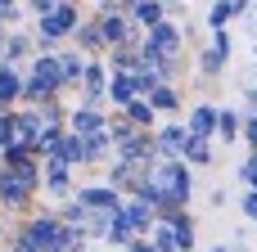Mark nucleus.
<instances>
[{
  "label": "nucleus",
  "mask_w": 257,
  "mask_h": 252,
  "mask_svg": "<svg viewBox=\"0 0 257 252\" xmlns=\"http://www.w3.org/2000/svg\"><path fill=\"white\" fill-rule=\"evenodd\" d=\"M136 198H145V203L154 207V216H176V212H185L190 198H194V171H190L185 162L158 158V162H149V176H145V185L136 189Z\"/></svg>",
  "instance_id": "f257e3e1"
},
{
  "label": "nucleus",
  "mask_w": 257,
  "mask_h": 252,
  "mask_svg": "<svg viewBox=\"0 0 257 252\" xmlns=\"http://www.w3.org/2000/svg\"><path fill=\"white\" fill-rule=\"evenodd\" d=\"M77 23H81L77 5H72V0H63V5H54V9L36 23V41H41V45H54L59 36H72V32H77Z\"/></svg>",
  "instance_id": "f03ea898"
},
{
  "label": "nucleus",
  "mask_w": 257,
  "mask_h": 252,
  "mask_svg": "<svg viewBox=\"0 0 257 252\" xmlns=\"http://www.w3.org/2000/svg\"><path fill=\"white\" fill-rule=\"evenodd\" d=\"M145 50H154L158 59H181V50H185V27L181 23H172V18H163V23H154L149 32H145V41H140Z\"/></svg>",
  "instance_id": "7ed1b4c3"
},
{
  "label": "nucleus",
  "mask_w": 257,
  "mask_h": 252,
  "mask_svg": "<svg viewBox=\"0 0 257 252\" xmlns=\"http://www.w3.org/2000/svg\"><path fill=\"white\" fill-rule=\"evenodd\" d=\"M72 203H77L86 216H113V212L122 207V194L108 189V185H81V189L72 194Z\"/></svg>",
  "instance_id": "20e7f679"
},
{
  "label": "nucleus",
  "mask_w": 257,
  "mask_h": 252,
  "mask_svg": "<svg viewBox=\"0 0 257 252\" xmlns=\"http://www.w3.org/2000/svg\"><path fill=\"white\" fill-rule=\"evenodd\" d=\"M23 234H27V243L41 252H54L63 248V221L54 216V212H41V216H32L27 225H23Z\"/></svg>",
  "instance_id": "39448f33"
},
{
  "label": "nucleus",
  "mask_w": 257,
  "mask_h": 252,
  "mask_svg": "<svg viewBox=\"0 0 257 252\" xmlns=\"http://www.w3.org/2000/svg\"><path fill=\"white\" fill-rule=\"evenodd\" d=\"M185 140H190V131H185L181 122L154 126V149H158V158H167V162H181V153H185Z\"/></svg>",
  "instance_id": "423d86ee"
},
{
  "label": "nucleus",
  "mask_w": 257,
  "mask_h": 252,
  "mask_svg": "<svg viewBox=\"0 0 257 252\" xmlns=\"http://www.w3.org/2000/svg\"><path fill=\"white\" fill-rule=\"evenodd\" d=\"M104 126H108V117H104V108H72V117H68V135H77V140H90V135H104Z\"/></svg>",
  "instance_id": "0eeeda50"
},
{
  "label": "nucleus",
  "mask_w": 257,
  "mask_h": 252,
  "mask_svg": "<svg viewBox=\"0 0 257 252\" xmlns=\"http://www.w3.org/2000/svg\"><path fill=\"white\" fill-rule=\"evenodd\" d=\"M185 131L194 140H217V104H194L185 117Z\"/></svg>",
  "instance_id": "6e6552de"
},
{
  "label": "nucleus",
  "mask_w": 257,
  "mask_h": 252,
  "mask_svg": "<svg viewBox=\"0 0 257 252\" xmlns=\"http://www.w3.org/2000/svg\"><path fill=\"white\" fill-rule=\"evenodd\" d=\"M32 194H36V189H27L18 176H9V171L0 167V207H5V212H18V207H27V203H32Z\"/></svg>",
  "instance_id": "1a4fd4ad"
},
{
  "label": "nucleus",
  "mask_w": 257,
  "mask_h": 252,
  "mask_svg": "<svg viewBox=\"0 0 257 252\" xmlns=\"http://www.w3.org/2000/svg\"><path fill=\"white\" fill-rule=\"evenodd\" d=\"M176 234V252H199V221L190 212H176V216H163Z\"/></svg>",
  "instance_id": "9d476101"
},
{
  "label": "nucleus",
  "mask_w": 257,
  "mask_h": 252,
  "mask_svg": "<svg viewBox=\"0 0 257 252\" xmlns=\"http://www.w3.org/2000/svg\"><path fill=\"white\" fill-rule=\"evenodd\" d=\"M104 99H108L113 108H126L131 99H140V95H136V77H131V72H113V77H108Z\"/></svg>",
  "instance_id": "9b49d317"
},
{
  "label": "nucleus",
  "mask_w": 257,
  "mask_h": 252,
  "mask_svg": "<svg viewBox=\"0 0 257 252\" xmlns=\"http://www.w3.org/2000/svg\"><path fill=\"white\" fill-rule=\"evenodd\" d=\"M122 216L131 221V230H136V234H149V225L158 221V216H154V207H149L145 198H136V194H131V198H122Z\"/></svg>",
  "instance_id": "f8f14e48"
},
{
  "label": "nucleus",
  "mask_w": 257,
  "mask_h": 252,
  "mask_svg": "<svg viewBox=\"0 0 257 252\" xmlns=\"http://www.w3.org/2000/svg\"><path fill=\"white\" fill-rule=\"evenodd\" d=\"M181 162H185L190 171H194V167H212V162H217V144H212V140H194V135H190V140H185Z\"/></svg>",
  "instance_id": "ddd939ff"
},
{
  "label": "nucleus",
  "mask_w": 257,
  "mask_h": 252,
  "mask_svg": "<svg viewBox=\"0 0 257 252\" xmlns=\"http://www.w3.org/2000/svg\"><path fill=\"white\" fill-rule=\"evenodd\" d=\"M239 122H244L239 108H217V140H221V149L239 140Z\"/></svg>",
  "instance_id": "4468645a"
},
{
  "label": "nucleus",
  "mask_w": 257,
  "mask_h": 252,
  "mask_svg": "<svg viewBox=\"0 0 257 252\" xmlns=\"http://www.w3.org/2000/svg\"><path fill=\"white\" fill-rule=\"evenodd\" d=\"M145 104H149L154 113H176V108H181V90H176V86H154V90L145 95Z\"/></svg>",
  "instance_id": "2eb2a0df"
},
{
  "label": "nucleus",
  "mask_w": 257,
  "mask_h": 252,
  "mask_svg": "<svg viewBox=\"0 0 257 252\" xmlns=\"http://www.w3.org/2000/svg\"><path fill=\"white\" fill-rule=\"evenodd\" d=\"M131 239H140V234L131 230V221H126V216H122V207H117V216H113V221H108V230H104V243H108V248H126Z\"/></svg>",
  "instance_id": "dca6fc26"
},
{
  "label": "nucleus",
  "mask_w": 257,
  "mask_h": 252,
  "mask_svg": "<svg viewBox=\"0 0 257 252\" xmlns=\"http://www.w3.org/2000/svg\"><path fill=\"white\" fill-rule=\"evenodd\" d=\"M14 99H23V77H18V68L0 63V108H9Z\"/></svg>",
  "instance_id": "f3484780"
},
{
  "label": "nucleus",
  "mask_w": 257,
  "mask_h": 252,
  "mask_svg": "<svg viewBox=\"0 0 257 252\" xmlns=\"http://www.w3.org/2000/svg\"><path fill=\"white\" fill-rule=\"evenodd\" d=\"M122 117H126V122H131L136 131H154V122H158V113H154V108H149L145 99H131V104L122 108Z\"/></svg>",
  "instance_id": "a211bd4d"
},
{
  "label": "nucleus",
  "mask_w": 257,
  "mask_h": 252,
  "mask_svg": "<svg viewBox=\"0 0 257 252\" xmlns=\"http://www.w3.org/2000/svg\"><path fill=\"white\" fill-rule=\"evenodd\" d=\"M108 68H113V72H136V68H140V45H113Z\"/></svg>",
  "instance_id": "6ab92c4d"
},
{
  "label": "nucleus",
  "mask_w": 257,
  "mask_h": 252,
  "mask_svg": "<svg viewBox=\"0 0 257 252\" xmlns=\"http://www.w3.org/2000/svg\"><path fill=\"white\" fill-rule=\"evenodd\" d=\"M145 239H149V248H154V252H176V234H172V225H167L163 216L149 225V234H145Z\"/></svg>",
  "instance_id": "aec40b11"
},
{
  "label": "nucleus",
  "mask_w": 257,
  "mask_h": 252,
  "mask_svg": "<svg viewBox=\"0 0 257 252\" xmlns=\"http://www.w3.org/2000/svg\"><path fill=\"white\" fill-rule=\"evenodd\" d=\"M81 72H86V54H59V77H63V86H77Z\"/></svg>",
  "instance_id": "412c9836"
},
{
  "label": "nucleus",
  "mask_w": 257,
  "mask_h": 252,
  "mask_svg": "<svg viewBox=\"0 0 257 252\" xmlns=\"http://www.w3.org/2000/svg\"><path fill=\"white\" fill-rule=\"evenodd\" d=\"M27 50H32V36H23V32H14V36L5 41V59H0V63H9V68H18V59H27Z\"/></svg>",
  "instance_id": "4be33fe9"
},
{
  "label": "nucleus",
  "mask_w": 257,
  "mask_h": 252,
  "mask_svg": "<svg viewBox=\"0 0 257 252\" xmlns=\"http://www.w3.org/2000/svg\"><path fill=\"white\" fill-rule=\"evenodd\" d=\"M235 23V9H230V0H212V9H208V32H226Z\"/></svg>",
  "instance_id": "5701e85b"
},
{
  "label": "nucleus",
  "mask_w": 257,
  "mask_h": 252,
  "mask_svg": "<svg viewBox=\"0 0 257 252\" xmlns=\"http://www.w3.org/2000/svg\"><path fill=\"white\" fill-rule=\"evenodd\" d=\"M226 68H230V59H221V54H217L212 45H208V50L199 54V72H203V77H221Z\"/></svg>",
  "instance_id": "b1692460"
},
{
  "label": "nucleus",
  "mask_w": 257,
  "mask_h": 252,
  "mask_svg": "<svg viewBox=\"0 0 257 252\" xmlns=\"http://www.w3.org/2000/svg\"><path fill=\"white\" fill-rule=\"evenodd\" d=\"M72 36H77V45H81V50H99V45H104L95 23H77V32H72Z\"/></svg>",
  "instance_id": "393cba45"
},
{
  "label": "nucleus",
  "mask_w": 257,
  "mask_h": 252,
  "mask_svg": "<svg viewBox=\"0 0 257 252\" xmlns=\"http://www.w3.org/2000/svg\"><path fill=\"white\" fill-rule=\"evenodd\" d=\"M18 144V131H14V113L9 108H0V153L5 149H14Z\"/></svg>",
  "instance_id": "a878e982"
},
{
  "label": "nucleus",
  "mask_w": 257,
  "mask_h": 252,
  "mask_svg": "<svg viewBox=\"0 0 257 252\" xmlns=\"http://www.w3.org/2000/svg\"><path fill=\"white\" fill-rule=\"evenodd\" d=\"M239 140L248 144V153H257V113H244V122H239Z\"/></svg>",
  "instance_id": "bb28decb"
},
{
  "label": "nucleus",
  "mask_w": 257,
  "mask_h": 252,
  "mask_svg": "<svg viewBox=\"0 0 257 252\" xmlns=\"http://www.w3.org/2000/svg\"><path fill=\"white\" fill-rule=\"evenodd\" d=\"M239 180H244V189H257V153H248L239 162Z\"/></svg>",
  "instance_id": "cd10ccee"
},
{
  "label": "nucleus",
  "mask_w": 257,
  "mask_h": 252,
  "mask_svg": "<svg viewBox=\"0 0 257 252\" xmlns=\"http://www.w3.org/2000/svg\"><path fill=\"white\" fill-rule=\"evenodd\" d=\"M239 212H244V221L257 225V189H244V198H239Z\"/></svg>",
  "instance_id": "c85d7f7f"
},
{
  "label": "nucleus",
  "mask_w": 257,
  "mask_h": 252,
  "mask_svg": "<svg viewBox=\"0 0 257 252\" xmlns=\"http://www.w3.org/2000/svg\"><path fill=\"white\" fill-rule=\"evenodd\" d=\"M212 50H217L221 59H230V54H235V41H230V32H212Z\"/></svg>",
  "instance_id": "c756f323"
},
{
  "label": "nucleus",
  "mask_w": 257,
  "mask_h": 252,
  "mask_svg": "<svg viewBox=\"0 0 257 252\" xmlns=\"http://www.w3.org/2000/svg\"><path fill=\"white\" fill-rule=\"evenodd\" d=\"M5 252H41V248H32V243H27V234L18 230V234H9V243H5Z\"/></svg>",
  "instance_id": "7c9ffc66"
},
{
  "label": "nucleus",
  "mask_w": 257,
  "mask_h": 252,
  "mask_svg": "<svg viewBox=\"0 0 257 252\" xmlns=\"http://www.w3.org/2000/svg\"><path fill=\"white\" fill-rule=\"evenodd\" d=\"M226 203H230V189H226V185H217V189L208 194V207H217V212H221Z\"/></svg>",
  "instance_id": "2f4dec72"
},
{
  "label": "nucleus",
  "mask_w": 257,
  "mask_h": 252,
  "mask_svg": "<svg viewBox=\"0 0 257 252\" xmlns=\"http://www.w3.org/2000/svg\"><path fill=\"white\" fill-rule=\"evenodd\" d=\"M244 23H248V36H253V41H257V0H253V5H248V14H244Z\"/></svg>",
  "instance_id": "473e14b6"
},
{
  "label": "nucleus",
  "mask_w": 257,
  "mask_h": 252,
  "mask_svg": "<svg viewBox=\"0 0 257 252\" xmlns=\"http://www.w3.org/2000/svg\"><path fill=\"white\" fill-rule=\"evenodd\" d=\"M126 252H154V248H149V239L140 234V239H131V243H126Z\"/></svg>",
  "instance_id": "72a5a7b5"
},
{
  "label": "nucleus",
  "mask_w": 257,
  "mask_h": 252,
  "mask_svg": "<svg viewBox=\"0 0 257 252\" xmlns=\"http://www.w3.org/2000/svg\"><path fill=\"white\" fill-rule=\"evenodd\" d=\"M244 113H257V86H253V90H244Z\"/></svg>",
  "instance_id": "f704fd0d"
},
{
  "label": "nucleus",
  "mask_w": 257,
  "mask_h": 252,
  "mask_svg": "<svg viewBox=\"0 0 257 252\" xmlns=\"http://www.w3.org/2000/svg\"><path fill=\"white\" fill-rule=\"evenodd\" d=\"M32 9H36V14H41V18H45V14H50V9H54V0H32Z\"/></svg>",
  "instance_id": "c9c22d12"
},
{
  "label": "nucleus",
  "mask_w": 257,
  "mask_h": 252,
  "mask_svg": "<svg viewBox=\"0 0 257 252\" xmlns=\"http://www.w3.org/2000/svg\"><path fill=\"white\" fill-rule=\"evenodd\" d=\"M248 5H253V0H230V9H235V18H244V14H248Z\"/></svg>",
  "instance_id": "e433bc0d"
},
{
  "label": "nucleus",
  "mask_w": 257,
  "mask_h": 252,
  "mask_svg": "<svg viewBox=\"0 0 257 252\" xmlns=\"http://www.w3.org/2000/svg\"><path fill=\"white\" fill-rule=\"evenodd\" d=\"M9 243V225H5V212H0V248Z\"/></svg>",
  "instance_id": "4c0bfd02"
},
{
  "label": "nucleus",
  "mask_w": 257,
  "mask_h": 252,
  "mask_svg": "<svg viewBox=\"0 0 257 252\" xmlns=\"http://www.w3.org/2000/svg\"><path fill=\"white\" fill-rule=\"evenodd\" d=\"M199 252H230V243H212V248H199Z\"/></svg>",
  "instance_id": "58836bf2"
},
{
  "label": "nucleus",
  "mask_w": 257,
  "mask_h": 252,
  "mask_svg": "<svg viewBox=\"0 0 257 252\" xmlns=\"http://www.w3.org/2000/svg\"><path fill=\"white\" fill-rule=\"evenodd\" d=\"M230 252H257V248H248V243H230Z\"/></svg>",
  "instance_id": "ea45409f"
},
{
  "label": "nucleus",
  "mask_w": 257,
  "mask_h": 252,
  "mask_svg": "<svg viewBox=\"0 0 257 252\" xmlns=\"http://www.w3.org/2000/svg\"><path fill=\"white\" fill-rule=\"evenodd\" d=\"M136 5H140V0H117V9H136Z\"/></svg>",
  "instance_id": "a19ab883"
},
{
  "label": "nucleus",
  "mask_w": 257,
  "mask_h": 252,
  "mask_svg": "<svg viewBox=\"0 0 257 252\" xmlns=\"http://www.w3.org/2000/svg\"><path fill=\"white\" fill-rule=\"evenodd\" d=\"M0 9H14V0H0Z\"/></svg>",
  "instance_id": "79ce46f5"
},
{
  "label": "nucleus",
  "mask_w": 257,
  "mask_h": 252,
  "mask_svg": "<svg viewBox=\"0 0 257 252\" xmlns=\"http://www.w3.org/2000/svg\"><path fill=\"white\" fill-rule=\"evenodd\" d=\"M253 68H257V41H253Z\"/></svg>",
  "instance_id": "37998d69"
},
{
  "label": "nucleus",
  "mask_w": 257,
  "mask_h": 252,
  "mask_svg": "<svg viewBox=\"0 0 257 252\" xmlns=\"http://www.w3.org/2000/svg\"><path fill=\"white\" fill-rule=\"evenodd\" d=\"M86 252H108V248H86Z\"/></svg>",
  "instance_id": "c03bdc74"
},
{
  "label": "nucleus",
  "mask_w": 257,
  "mask_h": 252,
  "mask_svg": "<svg viewBox=\"0 0 257 252\" xmlns=\"http://www.w3.org/2000/svg\"><path fill=\"white\" fill-rule=\"evenodd\" d=\"M0 27H5V18H0Z\"/></svg>",
  "instance_id": "a18cd8bd"
},
{
  "label": "nucleus",
  "mask_w": 257,
  "mask_h": 252,
  "mask_svg": "<svg viewBox=\"0 0 257 252\" xmlns=\"http://www.w3.org/2000/svg\"><path fill=\"white\" fill-rule=\"evenodd\" d=\"M54 5H63V0H54Z\"/></svg>",
  "instance_id": "49530a36"
},
{
  "label": "nucleus",
  "mask_w": 257,
  "mask_h": 252,
  "mask_svg": "<svg viewBox=\"0 0 257 252\" xmlns=\"http://www.w3.org/2000/svg\"><path fill=\"white\" fill-rule=\"evenodd\" d=\"M54 252H63V248H54Z\"/></svg>",
  "instance_id": "de8ad7c7"
}]
</instances>
